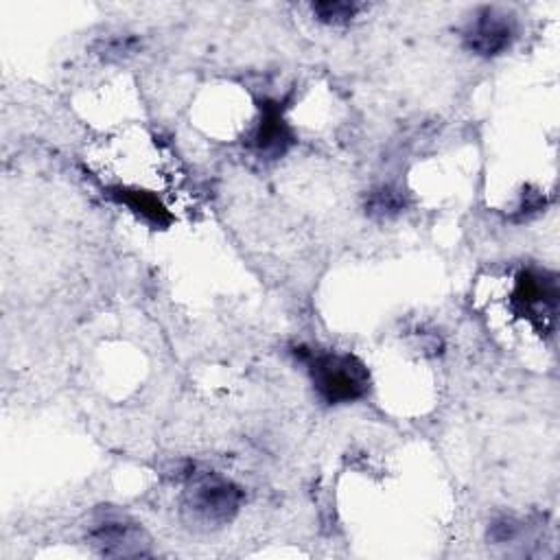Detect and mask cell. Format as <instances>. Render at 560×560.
<instances>
[{
	"label": "cell",
	"instance_id": "1",
	"mask_svg": "<svg viewBox=\"0 0 560 560\" xmlns=\"http://www.w3.org/2000/svg\"><path fill=\"white\" fill-rule=\"evenodd\" d=\"M306 365L317 394L330 402H352L368 392L370 376L365 365L343 352H306Z\"/></svg>",
	"mask_w": 560,
	"mask_h": 560
},
{
	"label": "cell",
	"instance_id": "2",
	"mask_svg": "<svg viewBox=\"0 0 560 560\" xmlns=\"http://www.w3.org/2000/svg\"><path fill=\"white\" fill-rule=\"evenodd\" d=\"M243 501V490L212 470L186 472V508L206 525H223L234 518Z\"/></svg>",
	"mask_w": 560,
	"mask_h": 560
},
{
	"label": "cell",
	"instance_id": "3",
	"mask_svg": "<svg viewBox=\"0 0 560 560\" xmlns=\"http://www.w3.org/2000/svg\"><path fill=\"white\" fill-rule=\"evenodd\" d=\"M90 542L103 556H144L149 538L138 523L118 512H105L94 518L88 532Z\"/></svg>",
	"mask_w": 560,
	"mask_h": 560
},
{
	"label": "cell",
	"instance_id": "4",
	"mask_svg": "<svg viewBox=\"0 0 560 560\" xmlns=\"http://www.w3.org/2000/svg\"><path fill=\"white\" fill-rule=\"evenodd\" d=\"M516 37L514 18L497 7H483L475 13L464 31L468 50L481 57H497L505 52Z\"/></svg>",
	"mask_w": 560,
	"mask_h": 560
},
{
	"label": "cell",
	"instance_id": "5",
	"mask_svg": "<svg viewBox=\"0 0 560 560\" xmlns=\"http://www.w3.org/2000/svg\"><path fill=\"white\" fill-rule=\"evenodd\" d=\"M252 147L265 158L282 155L293 142L291 129L276 105H267L260 120L252 129Z\"/></svg>",
	"mask_w": 560,
	"mask_h": 560
},
{
	"label": "cell",
	"instance_id": "6",
	"mask_svg": "<svg viewBox=\"0 0 560 560\" xmlns=\"http://www.w3.org/2000/svg\"><path fill=\"white\" fill-rule=\"evenodd\" d=\"M311 9H313V15L319 22L337 26V24L350 22L357 15L359 4L357 2H346V0H332V2L326 0V2H315Z\"/></svg>",
	"mask_w": 560,
	"mask_h": 560
},
{
	"label": "cell",
	"instance_id": "7",
	"mask_svg": "<svg viewBox=\"0 0 560 560\" xmlns=\"http://www.w3.org/2000/svg\"><path fill=\"white\" fill-rule=\"evenodd\" d=\"M405 201H402V195L400 190L392 188V186H383L378 190H374L370 195V201H368V210L374 214V217H392V214H398L402 210Z\"/></svg>",
	"mask_w": 560,
	"mask_h": 560
},
{
	"label": "cell",
	"instance_id": "8",
	"mask_svg": "<svg viewBox=\"0 0 560 560\" xmlns=\"http://www.w3.org/2000/svg\"><path fill=\"white\" fill-rule=\"evenodd\" d=\"M138 48V39L136 37H109L98 42V52L105 59H122L127 55H131Z\"/></svg>",
	"mask_w": 560,
	"mask_h": 560
}]
</instances>
